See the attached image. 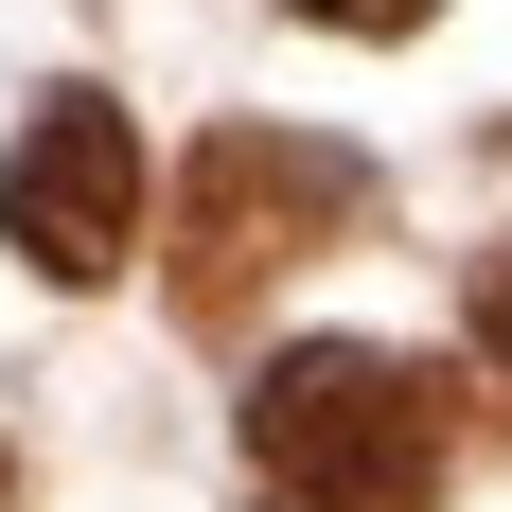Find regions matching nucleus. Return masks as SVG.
Returning <instances> with one entry per match:
<instances>
[{"mask_svg": "<svg viewBox=\"0 0 512 512\" xmlns=\"http://www.w3.org/2000/svg\"><path fill=\"white\" fill-rule=\"evenodd\" d=\"M354 230V159L283 142V124H212L177 159V318H248L283 265H318Z\"/></svg>", "mask_w": 512, "mask_h": 512, "instance_id": "f03ea898", "label": "nucleus"}, {"mask_svg": "<svg viewBox=\"0 0 512 512\" xmlns=\"http://www.w3.org/2000/svg\"><path fill=\"white\" fill-rule=\"evenodd\" d=\"M442 460H460L442 371L371 354V336H301V354L248 371V477L283 512H424Z\"/></svg>", "mask_w": 512, "mask_h": 512, "instance_id": "f257e3e1", "label": "nucleus"}, {"mask_svg": "<svg viewBox=\"0 0 512 512\" xmlns=\"http://www.w3.org/2000/svg\"><path fill=\"white\" fill-rule=\"evenodd\" d=\"M0 512H18V477H0Z\"/></svg>", "mask_w": 512, "mask_h": 512, "instance_id": "423d86ee", "label": "nucleus"}, {"mask_svg": "<svg viewBox=\"0 0 512 512\" xmlns=\"http://www.w3.org/2000/svg\"><path fill=\"white\" fill-rule=\"evenodd\" d=\"M0 248L36 265V283H106V265L142 248V124L106 89H53L0 159Z\"/></svg>", "mask_w": 512, "mask_h": 512, "instance_id": "7ed1b4c3", "label": "nucleus"}, {"mask_svg": "<svg viewBox=\"0 0 512 512\" xmlns=\"http://www.w3.org/2000/svg\"><path fill=\"white\" fill-rule=\"evenodd\" d=\"M318 36H424V18H442V0H301Z\"/></svg>", "mask_w": 512, "mask_h": 512, "instance_id": "20e7f679", "label": "nucleus"}, {"mask_svg": "<svg viewBox=\"0 0 512 512\" xmlns=\"http://www.w3.org/2000/svg\"><path fill=\"white\" fill-rule=\"evenodd\" d=\"M477 354H495V371H512V248H495V265H477Z\"/></svg>", "mask_w": 512, "mask_h": 512, "instance_id": "39448f33", "label": "nucleus"}]
</instances>
